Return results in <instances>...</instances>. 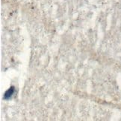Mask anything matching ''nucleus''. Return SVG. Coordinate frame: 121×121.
<instances>
[{
	"mask_svg": "<svg viewBox=\"0 0 121 121\" xmlns=\"http://www.w3.org/2000/svg\"><path fill=\"white\" fill-rule=\"evenodd\" d=\"M15 92V88L14 86H11L10 87L8 90L5 91V94H4V99H5V100H8V99H10L12 97V96L14 95V94Z\"/></svg>",
	"mask_w": 121,
	"mask_h": 121,
	"instance_id": "f257e3e1",
	"label": "nucleus"
}]
</instances>
